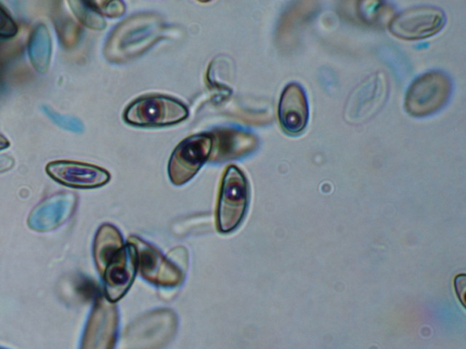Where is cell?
Listing matches in <instances>:
<instances>
[{"mask_svg": "<svg viewBox=\"0 0 466 349\" xmlns=\"http://www.w3.org/2000/svg\"><path fill=\"white\" fill-rule=\"evenodd\" d=\"M128 242L137 251V270L148 283L174 287L184 280V274L170 260L167 259L156 247L137 236H130Z\"/></svg>", "mask_w": 466, "mask_h": 349, "instance_id": "obj_9", "label": "cell"}, {"mask_svg": "<svg viewBox=\"0 0 466 349\" xmlns=\"http://www.w3.org/2000/svg\"><path fill=\"white\" fill-rule=\"evenodd\" d=\"M212 137V151L209 159L227 161L239 158L254 151L258 139L250 133L224 129L209 133Z\"/></svg>", "mask_w": 466, "mask_h": 349, "instance_id": "obj_13", "label": "cell"}, {"mask_svg": "<svg viewBox=\"0 0 466 349\" xmlns=\"http://www.w3.org/2000/svg\"><path fill=\"white\" fill-rule=\"evenodd\" d=\"M118 313L105 295L96 299L83 332L79 349H114L118 335Z\"/></svg>", "mask_w": 466, "mask_h": 349, "instance_id": "obj_6", "label": "cell"}, {"mask_svg": "<svg viewBox=\"0 0 466 349\" xmlns=\"http://www.w3.org/2000/svg\"><path fill=\"white\" fill-rule=\"evenodd\" d=\"M363 6H360V16L368 23H377L385 14L388 15L390 8L385 7L380 2H360Z\"/></svg>", "mask_w": 466, "mask_h": 349, "instance_id": "obj_16", "label": "cell"}, {"mask_svg": "<svg viewBox=\"0 0 466 349\" xmlns=\"http://www.w3.org/2000/svg\"><path fill=\"white\" fill-rule=\"evenodd\" d=\"M317 2L302 1L291 5L282 15L279 25L278 36L284 45H290L296 38L299 29L317 11Z\"/></svg>", "mask_w": 466, "mask_h": 349, "instance_id": "obj_15", "label": "cell"}, {"mask_svg": "<svg viewBox=\"0 0 466 349\" xmlns=\"http://www.w3.org/2000/svg\"><path fill=\"white\" fill-rule=\"evenodd\" d=\"M212 137L209 134H197L181 141L168 162V176L172 184L181 185L188 182L210 157Z\"/></svg>", "mask_w": 466, "mask_h": 349, "instance_id": "obj_5", "label": "cell"}, {"mask_svg": "<svg viewBox=\"0 0 466 349\" xmlns=\"http://www.w3.org/2000/svg\"><path fill=\"white\" fill-rule=\"evenodd\" d=\"M17 32V25L8 13L0 5V38H12L16 35Z\"/></svg>", "mask_w": 466, "mask_h": 349, "instance_id": "obj_17", "label": "cell"}, {"mask_svg": "<svg viewBox=\"0 0 466 349\" xmlns=\"http://www.w3.org/2000/svg\"><path fill=\"white\" fill-rule=\"evenodd\" d=\"M0 349H5V348L0 347Z\"/></svg>", "mask_w": 466, "mask_h": 349, "instance_id": "obj_20", "label": "cell"}, {"mask_svg": "<svg viewBox=\"0 0 466 349\" xmlns=\"http://www.w3.org/2000/svg\"><path fill=\"white\" fill-rule=\"evenodd\" d=\"M137 270V251L133 244L128 242L108 262L100 274L105 296L112 303L121 299L131 286Z\"/></svg>", "mask_w": 466, "mask_h": 349, "instance_id": "obj_10", "label": "cell"}, {"mask_svg": "<svg viewBox=\"0 0 466 349\" xmlns=\"http://www.w3.org/2000/svg\"><path fill=\"white\" fill-rule=\"evenodd\" d=\"M9 146V141L0 133V150L7 148Z\"/></svg>", "mask_w": 466, "mask_h": 349, "instance_id": "obj_19", "label": "cell"}, {"mask_svg": "<svg viewBox=\"0 0 466 349\" xmlns=\"http://www.w3.org/2000/svg\"><path fill=\"white\" fill-rule=\"evenodd\" d=\"M47 174L66 186L91 189L106 184L110 174L96 165L70 160H57L47 164Z\"/></svg>", "mask_w": 466, "mask_h": 349, "instance_id": "obj_11", "label": "cell"}, {"mask_svg": "<svg viewBox=\"0 0 466 349\" xmlns=\"http://www.w3.org/2000/svg\"><path fill=\"white\" fill-rule=\"evenodd\" d=\"M124 245L123 237L116 227L104 224L98 228L94 239L93 256L100 274Z\"/></svg>", "mask_w": 466, "mask_h": 349, "instance_id": "obj_14", "label": "cell"}, {"mask_svg": "<svg viewBox=\"0 0 466 349\" xmlns=\"http://www.w3.org/2000/svg\"><path fill=\"white\" fill-rule=\"evenodd\" d=\"M188 115L181 102L164 95H147L131 103L124 113L127 123L138 126L175 125Z\"/></svg>", "mask_w": 466, "mask_h": 349, "instance_id": "obj_4", "label": "cell"}, {"mask_svg": "<svg viewBox=\"0 0 466 349\" xmlns=\"http://www.w3.org/2000/svg\"><path fill=\"white\" fill-rule=\"evenodd\" d=\"M248 198V184L244 174L237 166H228L222 177L216 212V224L219 233H231L240 224Z\"/></svg>", "mask_w": 466, "mask_h": 349, "instance_id": "obj_2", "label": "cell"}, {"mask_svg": "<svg viewBox=\"0 0 466 349\" xmlns=\"http://www.w3.org/2000/svg\"><path fill=\"white\" fill-rule=\"evenodd\" d=\"M278 116L282 129L289 135H299L306 127L309 119V105L302 86L290 83L283 89Z\"/></svg>", "mask_w": 466, "mask_h": 349, "instance_id": "obj_12", "label": "cell"}, {"mask_svg": "<svg viewBox=\"0 0 466 349\" xmlns=\"http://www.w3.org/2000/svg\"><path fill=\"white\" fill-rule=\"evenodd\" d=\"M388 89V82L382 73L370 75L350 95L344 108L345 120L360 124L372 117L385 103Z\"/></svg>", "mask_w": 466, "mask_h": 349, "instance_id": "obj_8", "label": "cell"}, {"mask_svg": "<svg viewBox=\"0 0 466 349\" xmlns=\"http://www.w3.org/2000/svg\"><path fill=\"white\" fill-rule=\"evenodd\" d=\"M445 24L444 12L435 6L420 5L401 11L389 23V30L396 37L418 40L437 34Z\"/></svg>", "mask_w": 466, "mask_h": 349, "instance_id": "obj_7", "label": "cell"}, {"mask_svg": "<svg viewBox=\"0 0 466 349\" xmlns=\"http://www.w3.org/2000/svg\"><path fill=\"white\" fill-rule=\"evenodd\" d=\"M177 321L174 313L160 309L127 326L118 349H160L174 336Z\"/></svg>", "mask_w": 466, "mask_h": 349, "instance_id": "obj_1", "label": "cell"}, {"mask_svg": "<svg viewBox=\"0 0 466 349\" xmlns=\"http://www.w3.org/2000/svg\"><path fill=\"white\" fill-rule=\"evenodd\" d=\"M91 7L109 16L122 15L125 11L122 2H87Z\"/></svg>", "mask_w": 466, "mask_h": 349, "instance_id": "obj_18", "label": "cell"}, {"mask_svg": "<svg viewBox=\"0 0 466 349\" xmlns=\"http://www.w3.org/2000/svg\"><path fill=\"white\" fill-rule=\"evenodd\" d=\"M451 93V82L447 75L440 71L427 72L409 86L405 109L415 117L430 115L446 104Z\"/></svg>", "mask_w": 466, "mask_h": 349, "instance_id": "obj_3", "label": "cell"}]
</instances>
